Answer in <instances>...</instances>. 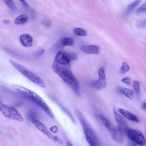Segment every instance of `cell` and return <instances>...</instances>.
I'll use <instances>...</instances> for the list:
<instances>
[{"label":"cell","mask_w":146,"mask_h":146,"mask_svg":"<svg viewBox=\"0 0 146 146\" xmlns=\"http://www.w3.org/2000/svg\"><path fill=\"white\" fill-rule=\"evenodd\" d=\"M70 60L64 52L58 51L54 58L52 68L54 72L71 88L78 97L81 95L78 82L71 70Z\"/></svg>","instance_id":"6da1fadb"},{"label":"cell","mask_w":146,"mask_h":146,"mask_svg":"<svg viewBox=\"0 0 146 146\" xmlns=\"http://www.w3.org/2000/svg\"><path fill=\"white\" fill-rule=\"evenodd\" d=\"M11 86L40 107L50 117L54 118V115L51 110L44 100L38 94L33 91L19 84H13Z\"/></svg>","instance_id":"7a4b0ae2"},{"label":"cell","mask_w":146,"mask_h":146,"mask_svg":"<svg viewBox=\"0 0 146 146\" xmlns=\"http://www.w3.org/2000/svg\"><path fill=\"white\" fill-rule=\"evenodd\" d=\"M9 62L20 73L33 83L40 87H45L46 84L43 80L36 74L11 60H9Z\"/></svg>","instance_id":"3957f363"},{"label":"cell","mask_w":146,"mask_h":146,"mask_svg":"<svg viewBox=\"0 0 146 146\" xmlns=\"http://www.w3.org/2000/svg\"><path fill=\"white\" fill-rule=\"evenodd\" d=\"M98 116L103 124L109 131L113 139L119 142H122L123 139V134L103 115L101 113L99 114Z\"/></svg>","instance_id":"277c9868"},{"label":"cell","mask_w":146,"mask_h":146,"mask_svg":"<svg viewBox=\"0 0 146 146\" xmlns=\"http://www.w3.org/2000/svg\"><path fill=\"white\" fill-rule=\"evenodd\" d=\"M0 110L3 115L8 118L20 121L23 120L22 116L17 110L1 102H0Z\"/></svg>","instance_id":"5b68a950"},{"label":"cell","mask_w":146,"mask_h":146,"mask_svg":"<svg viewBox=\"0 0 146 146\" xmlns=\"http://www.w3.org/2000/svg\"><path fill=\"white\" fill-rule=\"evenodd\" d=\"M126 135L133 142L143 146L146 144V141L143 134L139 130L130 128Z\"/></svg>","instance_id":"8992f818"},{"label":"cell","mask_w":146,"mask_h":146,"mask_svg":"<svg viewBox=\"0 0 146 146\" xmlns=\"http://www.w3.org/2000/svg\"><path fill=\"white\" fill-rule=\"evenodd\" d=\"M113 111L116 121L118 124L117 128L123 135H126L130 129L123 117L118 113L115 109Z\"/></svg>","instance_id":"52a82bcc"},{"label":"cell","mask_w":146,"mask_h":146,"mask_svg":"<svg viewBox=\"0 0 146 146\" xmlns=\"http://www.w3.org/2000/svg\"><path fill=\"white\" fill-rule=\"evenodd\" d=\"M31 121L35 127L46 135L50 139L54 140V136L48 130L46 126L41 122L36 119H33Z\"/></svg>","instance_id":"ba28073f"},{"label":"cell","mask_w":146,"mask_h":146,"mask_svg":"<svg viewBox=\"0 0 146 146\" xmlns=\"http://www.w3.org/2000/svg\"><path fill=\"white\" fill-rule=\"evenodd\" d=\"M81 50L86 54H98L100 52L99 47L96 45H84L81 47Z\"/></svg>","instance_id":"9c48e42d"},{"label":"cell","mask_w":146,"mask_h":146,"mask_svg":"<svg viewBox=\"0 0 146 146\" xmlns=\"http://www.w3.org/2000/svg\"><path fill=\"white\" fill-rule=\"evenodd\" d=\"M106 80L99 78L98 79L92 80L89 83L90 87L96 90H101L104 88L106 84Z\"/></svg>","instance_id":"30bf717a"},{"label":"cell","mask_w":146,"mask_h":146,"mask_svg":"<svg viewBox=\"0 0 146 146\" xmlns=\"http://www.w3.org/2000/svg\"><path fill=\"white\" fill-rule=\"evenodd\" d=\"M20 40L22 45L25 47H29L32 45L33 38L29 34H25L21 35Z\"/></svg>","instance_id":"8fae6325"},{"label":"cell","mask_w":146,"mask_h":146,"mask_svg":"<svg viewBox=\"0 0 146 146\" xmlns=\"http://www.w3.org/2000/svg\"><path fill=\"white\" fill-rule=\"evenodd\" d=\"M117 111L119 112L129 120L137 123L139 122V120L138 118L128 111L121 108H118Z\"/></svg>","instance_id":"7c38bea8"},{"label":"cell","mask_w":146,"mask_h":146,"mask_svg":"<svg viewBox=\"0 0 146 146\" xmlns=\"http://www.w3.org/2000/svg\"><path fill=\"white\" fill-rule=\"evenodd\" d=\"M117 90L119 93L124 95L130 100L132 99L134 97V92L129 89L121 87L118 88Z\"/></svg>","instance_id":"4fadbf2b"},{"label":"cell","mask_w":146,"mask_h":146,"mask_svg":"<svg viewBox=\"0 0 146 146\" xmlns=\"http://www.w3.org/2000/svg\"><path fill=\"white\" fill-rule=\"evenodd\" d=\"M141 1L140 0H136L130 3L127 6L125 11V16H128L129 15Z\"/></svg>","instance_id":"5bb4252c"},{"label":"cell","mask_w":146,"mask_h":146,"mask_svg":"<svg viewBox=\"0 0 146 146\" xmlns=\"http://www.w3.org/2000/svg\"><path fill=\"white\" fill-rule=\"evenodd\" d=\"M29 19V17L25 14L19 15L15 19L14 22L17 25H22L26 23Z\"/></svg>","instance_id":"9a60e30c"},{"label":"cell","mask_w":146,"mask_h":146,"mask_svg":"<svg viewBox=\"0 0 146 146\" xmlns=\"http://www.w3.org/2000/svg\"><path fill=\"white\" fill-rule=\"evenodd\" d=\"M3 1L6 4L8 7L12 11L16 12L17 11V8L16 5L13 0H3Z\"/></svg>","instance_id":"2e32d148"},{"label":"cell","mask_w":146,"mask_h":146,"mask_svg":"<svg viewBox=\"0 0 146 146\" xmlns=\"http://www.w3.org/2000/svg\"><path fill=\"white\" fill-rule=\"evenodd\" d=\"M61 43L63 46H71L74 45V40L72 38L68 37L63 38L61 40Z\"/></svg>","instance_id":"e0dca14e"},{"label":"cell","mask_w":146,"mask_h":146,"mask_svg":"<svg viewBox=\"0 0 146 146\" xmlns=\"http://www.w3.org/2000/svg\"><path fill=\"white\" fill-rule=\"evenodd\" d=\"M74 33L76 35L79 36H84L87 34L86 31L82 28H77L73 30Z\"/></svg>","instance_id":"ac0fdd59"},{"label":"cell","mask_w":146,"mask_h":146,"mask_svg":"<svg viewBox=\"0 0 146 146\" xmlns=\"http://www.w3.org/2000/svg\"><path fill=\"white\" fill-rule=\"evenodd\" d=\"M133 86L136 95L138 97H140L141 94V90L140 84L137 81H133Z\"/></svg>","instance_id":"d6986e66"},{"label":"cell","mask_w":146,"mask_h":146,"mask_svg":"<svg viewBox=\"0 0 146 146\" xmlns=\"http://www.w3.org/2000/svg\"><path fill=\"white\" fill-rule=\"evenodd\" d=\"M129 69V65L126 62H124L121 66L119 72L121 74H124L127 72Z\"/></svg>","instance_id":"ffe728a7"},{"label":"cell","mask_w":146,"mask_h":146,"mask_svg":"<svg viewBox=\"0 0 146 146\" xmlns=\"http://www.w3.org/2000/svg\"><path fill=\"white\" fill-rule=\"evenodd\" d=\"M99 78L106 80V76L105 72V68L104 67H101L98 71Z\"/></svg>","instance_id":"44dd1931"},{"label":"cell","mask_w":146,"mask_h":146,"mask_svg":"<svg viewBox=\"0 0 146 146\" xmlns=\"http://www.w3.org/2000/svg\"><path fill=\"white\" fill-rule=\"evenodd\" d=\"M66 55L70 60H74L77 59L78 56L75 53L72 52H64Z\"/></svg>","instance_id":"7402d4cb"},{"label":"cell","mask_w":146,"mask_h":146,"mask_svg":"<svg viewBox=\"0 0 146 146\" xmlns=\"http://www.w3.org/2000/svg\"><path fill=\"white\" fill-rule=\"evenodd\" d=\"M146 12V1L140 7L136 10L137 13H140Z\"/></svg>","instance_id":"603a6c76"},{"label":"cell","mask_w":146,"mask_h":146,"mask_svg":"<svg viewBox=\"0 0 146 146\" xmlns=\"http://www.w3.org/2000/svg\"><path fill=\"white\" fill-rule=\"evenodd\" d=\"M139 28H143L146 27V19L139 21L138 24Z\"/></svg>","instance_id":"cb8c5ba5"},{"label":"cell","mask_w":146,"mask_h":146,"mask_svg":"<svg viewBox=\"0 0 146 146\" xmlns=\"http://www.w3.org/2000/svg\"><path fill=\"white\" fill-rule=\"evenodd\" d=\"M44 50L42 49L36 51L35 54L36 56L38 57L41 56L44 53Z\"/></svg>","instance_id":"d4e9b609"},{"label":"cell","mask_w":146,"mask_h":146,"mask_svg":"<svg viewBox=\"0 0 146 146\" xmlns=\"http://www.w3.org/2000/svg\"><path fill=\"white\" fill-rule=\"evenodd\" d=\"M121 80L123 82L127 85L130 84L131 83L130 79L127 77L124 78Z\"/></svg>","instance_id":"484cf974"},{"label":"cell","mask_w":146,"mask_h":146,"mask_svg":"<svg viewBox=\"0 0 146 146\" xmlns=\"http://www.w3.org/2000/svg\"><path fill=\"white\" fill-rule=\"evenodd\" d=\"M42 23L44 26L47 27H49L51 25V21L48 20L44 21Z\"/></svg>","instance_id":"4316f807"},{"label":"cell","mask_w":146,"mask_h":146,"mask_svg":"<svg viewBox=\"0 0 146 146\" xmlns=\"http://www.w3.org/2000/svg\"><path fill=\"white\" fill-rule=\"evenodd\" d=\"M86 138L90 146H96L94 142L90 138L87 137H86Z\"/></svg>","instance_id":"83f0119b"},{"label":"cell","mask_w":146,"mask_h":146,"mask_svg":"<svg viewBox=\"0 0 146 146\" xmlns=\"http://www.w3.org/2000/svg\"><path fill=\"white\" fill-rule=\"evenodd\" d=\"M54 141L57 142L59 144L62 145L63 143V141L60 139H59L58 137L56 135L54 136Z\"/></svg>","instance_id":"f1b7e54d"},{"label":"cell","mask_w":146,"mask_h":146,"mask_svg":"<svg viewBox=\"0 0 146 146\" xmlns=\"http://www.w3.org/2000/svg\"><path fill=\"white\" fill-rule=\"evenodd\" d=\"M50 131L53 133H56L57 132L58 129L57 127L55 126L51 127L50 129Z\"/></svg>","instance_id":"f546056e"},{"label":"cell","mask_w":146,"mask_h":146,"mask_svg":"<svg viewBox=\"0 0 146 146\" xmlns=\"http://www.w3.org/2000/svg\"><path fill=\"white\" fill-rule=\"evenodd\" d=\"M21 2L22 4L25 7L28 8L29 7V5L27 3L26 1L25 0H20L19 1Z\"/></svg>","instance_id":"4dcf8cb0"},{"label":"cell","mask_w":146,"mask_h":146,"mask_svg":"<svg viewBox=\"0 0 146 146\" xmlns=\"http://www.w3.org/2000/svg\"><path fill=\"white\" fill-rule=\"evenodd\" d=\"M141 108L143 110L146 111V100H145L143 101L141 106Z\"/></svg>","instance_id":"1f68e13d"},{"label":"cell","mask_w":146,"mask_h":146,"mask_svg":"<svg viewBox=\"0 0 146 146\" xmlns=\"http://www.w3.org/2000/svg\"><path fill=\"white\" fill-rule=\"evenodd\" d=\"M67 146H72V144L70 141H68L66 143Z\"/></svg>","instance_id":"d6a6232c"}]
</instances>
